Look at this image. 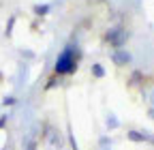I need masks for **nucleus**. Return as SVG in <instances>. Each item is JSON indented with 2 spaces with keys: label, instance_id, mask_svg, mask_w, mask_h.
I'll list each match as a JSON object with an SVG mask.
<instances>
[{
  "label": "nucleus",
  "instance_id": "f257e3e1",
  "mask_svg": "<svg viewBox=\"0 0 154 150\" xmlns=\"http://www.w3.org/2000/svg\"><path fill=\"white\" fill-rule=\"evenodd\" d=\"M75 67H77V62H75V54H73V49H64L62 56L56 60L54 71H56L58 75H66V73H73Z\"/></svg>",
  "mask_w": 154,
  "mask_h": 150
},
{
  "label": "nucleus",
  "instance_id": "f03ea898",
  "mask_svg": "<svg viewBox=\"0 0 154 150\" xmlns=\"http://www.w3.org/2000/svg\"><path fill=\"white\" fill-rule=\"evenodd\" d=\"M113 60L118 62V64H124V62H128V60H131V56H128L126 52H118V54L113 56Z\"/></svg>",
  "mask_w": 154,
  "mask_h": 150
},
{
  "label": "nucleus",
  "instance_id": "7ed1b4c3",
  "mask_svg": "<svg viewBox=\"0 0 154 150\" xmlns=\"http://www.w3.org/2000/svg\"><path fill=\"white\" fill-rule=\"evenodd\" d=\"M128 137H131L133 142H141V139H143V135H141V133H135V131H131Z\"/></svg>",
  "mask_w": 154,
  "mask_h": 150
},
{
  "label": "nucleus",
  "instance_id": "20e7f679",
  "mask_svg": "<svg viewBox=\"0 0 154 150\" xmlns=\"http://www.w3.org/2000/svg\"><path fill=\"white\" fill-rule=\"evenodd\" d=\"M94 75H96V77L105 75V71H103V67H101V64H94Z\"/></svg>",
  "mask_w": 154,
  "mask_h": 150
}]
</instances>
